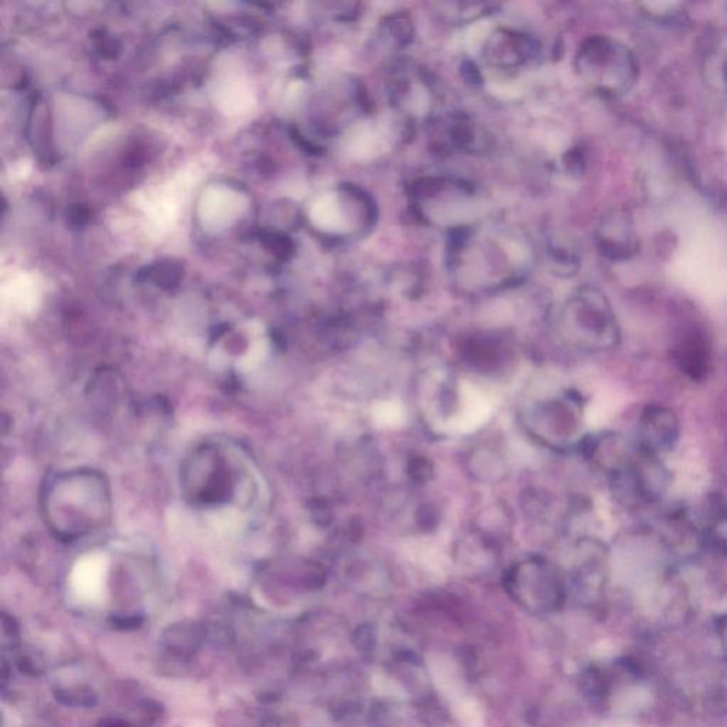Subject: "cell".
I'll use <instances>...</instances> for the list:
<instances>
[{"mask_svg": "<svg viewBox=\"0 0 727 727\" xmlns=\"http://www.w3.org/2000/svg\"><path fill=\"white\" fill-rule=\"evenodd\" d=\"M532 247L518 232L488 227L461 232L451 262L462 286L491 290L516 281L532 265Z\"/></svg>", "mask_w": 727, "mask_h": 727, "instance_id": "cell-1", "label": "cell"}, {"mask_svg": "<svg viewBox=\"0 0 727 727\" xmlns=\"http://www.w3.org/2000/svg\"><path fill=\"white\" fill-rule=\"evenodd\" d=\"M520 421L528 436L542 446L563 449L573 442L582 428V401L574 393L542 398L523 409Z\"/></svg>", "mask_w": 727, "mask_h": 727, "instance_id": "cell-2", "label": "cell"}, {"mask_svg": "<svg viewBox=\"0 0 727 727\" xmlns=\"http://www.w3.org/2000/svg\"><path fill=\"white\" fill-rule=\"evenodd\" d=\"M562 332L584 350H604L614 345L615 331L608 311L590 297H574L562 311Z\"/></svg>", "mask_w": 727, "mask_h": 727, "instance_id": "cell-3", "label": "cell"}, {"mask_svg": "<svg viewBox=\"0 0 727 727\" xmlns=\"http://www.w3.org/2000/svg\"><path fill=\"white\" fill-rule=\"evenodd\" d=\"M107 580V557L101 553L88 554L74 565L70 575V587L79 604L84 607H99L105 597Z\"/></svg>", "mask_w": 727, "mask_h": 727, "instance_id": "cell-4", "label": "cell"}, {"mask_svg": "<svg viewBox=\"0 0 727 727\" xmlns=\"http://www.w3.org/2000/svg\"><path fill=\"white\" fill-rule=\"evenodd\" d=\"M639 432L646 451L655 454L669 452L679 441V421L669 408L646 407L639 419Z\"/></svg>", "mask_w": 727, "mask_h": 727, "instance_id": "cell-5", "label": "cell"}, {"mask_svg": "<svg viewBox=\"0 0 727 727\" xmlns=\"http://www.w3.org/2000/svg\"><path fill=\"white\" fill-rule=\"evenodd\" d=\"M482 53L489 64L513 69L532 59L536 53V45L522 33L496 30L484 42Z\"/></svg>", "mask_w": 727, "mask_h": 727, "instance_id": "cell-6", "label": "cell"}, {"mask_svg": "<svg viewBox=\"0 0 727 727\" xmlns=\"http://www.w3.org/2000/svg\"><path fill=\"white\" fill-rule=\"evenodd\" d=\"M631 482L639 496L646 500H655L663 496L669 483L668 471L659 462V454L641 448L636 453L633 468H629Z\"/></svg>", "mask_w": 727, "mask_h": 727, "instance_id": "cell-7", "label": "cell"}, {"mask_svg": "<svg viewBox=\"0 0 727 727\" xmlns=\"http://www.w3.org/2000/svg\"><path fill=\"white\" fill-rule=\"evenodd\" d=\"M467 469L474 481L498 484L508 478L509 464L503 453L491 447L474 448L467 458Z\"/></svg>", "mask_w": 727, "mask_h": 727, "instance_id": "cell-8", "label": "cell"}, {"mask_svg": "<svg viewBox=\"0 0 727 727\" xmlns=\"http://www.w3.org/2000/svg\"><path fill=\"white\" fill-rule=\"evenodd\" d=\"M432 678L436 680L437 688L442 692L447 698L457 702L463 698V688L461 674L457 664L443 656H436L429 661Z\"/></svg>", "mask_w": 727, "mask_h": 727, "instance_id": "cell-9", "label": "cell"}, {"mask_svg": "<svg viewBox=\"0 0 727 727\" xmlns=\"http://www.w3.org/2000/svg\"><path fill=\"white\" fill-rule=\"evenodd\" d=\"M676 361L679 362V367L686 376L700 380L708 371L709 352H706V348L702 342L688 341L682 345L679 352H676Z\"/></svg>", "mask_w": 727, "mask_h": 727, "instance_id": "cell-10", "label": "cell"}, {"mask_svg": "<svg viewBox=\"0 0 727 727\" xmlns=\"http://www.w3.org/2000/svg\"><path fill=\"white\" fill-rule=\"evenodd\" d=\"M373 686L378 692H381L382 695L393 696V698H402L403 690L400 685L396 682L386 678V676H377L373 678Z\"/></svg>", "mask_w": 727, "mask_h": 727, "instance_id": "cell-11", "label": "cell"}, {"mask_svg": "<svg viewBox=\"0 0 727 727\" xmlns=\"http://www.w3.org/2000/svg\"><path fill=\"white\" fill-rule=\"evenodd\" d=\"M412 467L411 473L413 474V478L423 479V481H426L429 474L432 473V468L429 467L427 459H413Z\"/></svg>", "mask_w": 727, "mask_h": 727, "instance_id": "cell-12", "label": "cell"}, {"mask_svg": "<svg viewBox=\"0 0 727 727\" xmlns=\"http://www.w3.org/2000/svg\"><path fill=\"white\" fill-rule=\"evenodd\" d=\"M716 634H718L721 649H724L727 655V615H724V617H719L718 621H716Z\"/></svg>", "mask_w": 727, "mask_h": 727, "instance_id": "cell-13", "label": "cell"}]
</instances>
